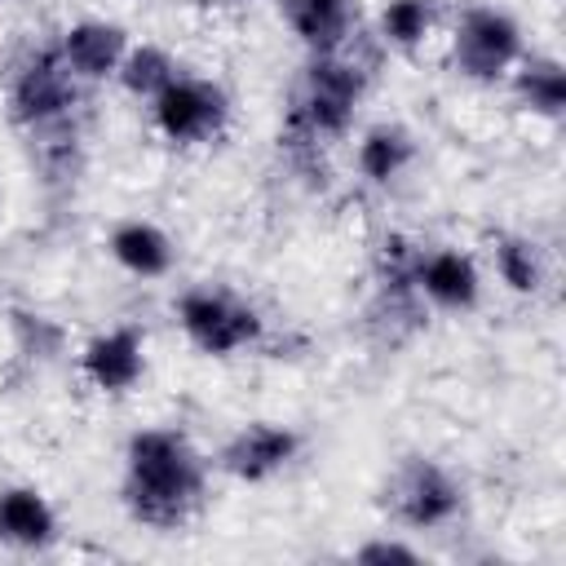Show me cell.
<instances>
[{
    "instance_id": "cell-1",
    "label": "cell",
    "mask_w": 566,
    "mask_h": 566,
    "mask_svg": "<svg viewBox=\"0 0 566 566\" xmlns=\"http://www.w3.org/2000/svg\"><path fill=\"white\" fill-rule=\"evenodd\" d=\"M208 469H212V460L195 447L190 433H181L172 424L137 429L124 442L119 500L137 526L181 531L199 517V509L208 500Z\"/></svg>"
},
{
    "instance_id": "cell-2",
    "label": "cell",
    "mask_w": 566,
    "mask_h": 566,
    "mask_svg": "<svg viewBox=\"0 0 566 566\" xmlns=\"http://www.w3.org/2000/svg\"><path fill=\"white\" fill-rule=\"evenodd\" d=\"M367 97V71L345 53H314L296 80L292 128L305 142H336L354 128Z\"/></svg>"
},
{
    "instance_id": "cell-3",
    "label": "cell",
    "mask_w": 566,
    "mask_h": 566,
    "mask_svg": "<svg viewBox=\"0 0 566 566\" xmlns=\"http://www.w3.org/2000/svg\"><path fill=\"white\" fill-rule=\"evenodd\" d=\"M172 314H177L181 336L208 358H234L265 340V314L248 296L217 287V283H195L177 292Z\"/></svg>"
},
{
    "instance_id": "cell-4",
    "label": "cell",
    "mask_w": 566,
    "mask_h": 566,
    "mask_svg": "<svg viewBox=\"0 0 566 566\" xmlns=\"http://www.w3.org/2000/svg\"><path fill=\"white\" fill-rule=\"evenodd\" d=\"M380 509L407 531H442L464 513V486L447 464L402 455L380 486Z\"/></svg>"
},
{
    "instance_id": "cell-5",
    "label": "cell",
    "mask_w": 566,
    "mask_h": 566,
    "mask_svg": "<svg viewBox=\"0 0 566 566\" xmlns=\"http://www.w3.org/2000/svg\"><path fill=\"white\" fill-rule=\"evenodd\" d=\"M526 53L522 22L500 4H469L451 31V66L473 84H500Z\"/></svg>"
},
{
    "instance_id": "cell-6",
    "label": "cell",
    "mask_w": 566,
    "mask_h": 566,
    "mask_svg": "<svg viewBox=\"0 0 566 566\" xmlns=\"http://www.w3.org/2000/svg\"><path fill=\"white\" fill-rule=\"evenodd\" d=\"M75 97H80V80L62 62L57 44L31 49L9 75V119L18 128L49 133L66 124V115L75 111Z\"/></svg>"
},
{
    "instance_id": "cell-7",
    "label": "cell",
    "mask_w": 566,
    "mask_h": 566,
    "mask_svg": "<svg viewBox=\"0 0 566 566\" xmlns=\"http://www.w3.org/2000/svg\"><path fill=\"white\" fill-rule=\"evenodd\" d=\"M150 124L172 146H203L230 128V93L208 75H177L150 102Z\"/></svg>"
},
{
    "instance_id": "cell-8",
    "label": "cell",
    "mask_w": 566,
    "mask_h": 566,
    "mask_svg": "<svg viewBox=\"0 0 566 566\" xmlns=\"http://www.w3.org/2000/svg\"><path fill=\"white\" fill-rule=\"evenodd\" d=\"M407 279L420 305H433L442 314H469L482 305V270L469 252L451 243H416Z\"/></svg>"
},
{
    "instance_id": "cell-9",
    "label": "cell",
    "mask_w": 566,
    "mask_h": 566,
    "mask_svg": "<svg viewBox=\"0 0 566 566\" xmlns=\"http://www.w3.org/2000/svg\"><path fill=\"white\" fill-rule=\"evenodd\" d=\"M305 438L296 424H283V420H248L239 424L221 451H217V469L234 482H248V486H261L270 478H279L296 455H301Z\"/></svg>"
},
{
    "instance_id": "cell-10",
    "label": "cell",
    "mask_w": 566,
    "mask_h": 566,
    "mask_svg": "<svg viewBox=\"0 0 566 566\" xmlns=\"http://www.w3.org/2000/svg\"><path fill=\"white\" fill-rule=\"evenodd\" d=\"M80 376L111 398L137 389V380L146 376V332L137 323H115L88 336L80 349Z\"/></svg>"
},
{
    "instance_id": "cell-11",
    "label": "cell",
    "mask_w": 566,
    "mask_h": 566,
    "mask_svg": "<svg viewBox=\"0 0 566 566\" xmlns=\"http://www.w3.org/2000/svg\"><path fill=\"white\" fill-rule=\"evenodd\" d=\"M128 44H133L128 31L119 22H106V18H80L57 35V53H62V62L71 66V75L80 84L115 80Z\"/></svg>"
},
{
    "instance_id": "cell-12",
    "label": "cell",
    "mask_w": 566,
    "mask_h": 566,
    "mask_svg": "<svg viewBox=\"0 0 566 566\" xmlns=\"http://www.w3.org/2000/svg\"><path fill=\"white\" fill-rule=\"evenodd\" d=\"M287 31L305 44V53H345L358 27V0H279Z\"/></svg>"
},
{
    "instance_id": "cell-13",
    "label": "cell",
    "mask_w": 566,
    "mask_h": 566,
    "mask_svg": "<svg viewBox=\"0 0 566 566\" xmlns=\"http://www.w3.org/2000/svg\"><path fill=\"white\" fill-rule=\"evenodd\" d=\"M57 539V513L40 486H0V544L18 553H40Z\"/></svg>"
},
{
    "instance_id": "cell-14",
    "label": "cell",
    "mask_w": 566,
    "mask_h": 566,
    "mask_svg": "<svg viewBox=\"0 0 566 566\" xmlns=\"http://www.w3.org/2000/svg\"><path fill=\"white\" fill-rule=\"evenodd\" d=\"M106 252L119 270H128L133 279H164L177 265V243L164 226L146 221V217H128L115 221L106 234Z\"/></svg>"
},
{
    "instance_id": "cell-15",
    "label": "cell",
    "mask_w": 566,
    "mask_h": 566,
    "mask_svg": "<svg viewBox=\"0 0 566 566\" xmlns=\"http://www.w3.org/2000/svg\"><path fill=\"white\" fill-rule=\"evenodd\" d=\"M420 146H416V133L407 124H394V119H380L371 128H363L358 146H354V168L367 186H394L411 164H416Z\"/></svg>"
},
{
    "instance_id": "cell-16",
    "label": "cell",
    "mask_w": 566,
    "mask_h": 566,
    "mask_svg": "<svg viewBox=\"0 0 566 566\" xmlns=\"http://www.w3.org/2000/svg\"><path fill=\"white\" fill-rule=\"evenodd\" d=\"M509 88H513L517 106L539 119H562V111H566V71L548 53H522L517 66L509 71Z\"/></svg>"
},
{
    "instance_id": "cell-17",
    "label": "cell",
    "mask_w": 566,
    "mask_h": 566,
    "mask_svg": "<svg viewBox=\"0 0 566 566\" xmlns=\"http://www.w3.org/2000/svg\"><path fill=\"white\" fill-rule=\"evenodd\" d=\"M491 261H495V274L509 292L517 296H539L544 283H548V261H544V248L531 239V234H495L491 243Z\"/></svg>"
},
{
    "instance_id": "cell-18",
    "label": "cell",
    "mask_w": 566,
    "mask_h": 566,
    "mask_svg": "<svg viewBox=\"0 0 566 566\" xmlns=\"http://www.w3.org/2000/svg\"><path fill=\"white\" fill-rule=\"evenodd\" d=\"M177 75H181L177 57H172L164 44H155V40L128 44V53H124V62H119V71H115L119 88H124L128 97H137V102H150V97H155L168 80H177Z\"/></svg>"
},
{
    "instance_id": "cell-19",
    "label": "cell",
    "mask_w": 566,
    "mask_h": 566,
    "mask_svg": "<svg viewBox=\"0 0 566 566\" xmlns=\"http://www.w3.org/2000/svg\"><path fill=\"white\" fill-rule=\"evenodd\" d=\"M433 22H438V0H385L380 18H376V31L389 49L416 53L429 40Z\"/></svg>"
},
{
    "instance_id": "cell-20",
    "label": "cell",
    "mask_w": 566,
    "mask_h": 566,
    "mask_svg": "<svg viewBox=\"0 0 566 566\" xmlns=\"http://www.w3.org/2000/svg\"><path fill=\"white\" fill-rule=\"evenodd\" d=\"M354 562H367V566H389V562H420V548H411L407 539L398 535H376V539H363L354 548Z\"/></svg>"
},
{
    "instance_id": "cell-21",
    "label": "cell",
    "mask_w": 566,
    "mask_h": 566,
    "mask_svg": "<svg viewBox=\"0 0 566 566\" xmlns=\"http://www.w3.org/2000/svg\"><path fill=\"white\" fill-rule=\"evenodd\" d=\"M226 4H243V0H226Z\"/></svg>"
}]
</instances>
